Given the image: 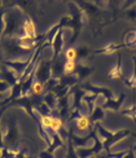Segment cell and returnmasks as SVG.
Instances as JSON below:
<instances>
[{
    "instance_id": "obj_1",
    "label": "cell",
    "mask_w": 136,
    "mask_h": 158,
    "mask_svg": "<svg viewBox=\"0 0 136 158\" xmlns=\"http://www.w3.org/2000/svg\"><path fill=\"white\" fill-rule=\"evenodd\" d=\"M89 119L86 117V116H81L80 118L78 119V122H77V126L78 127L83 130V129H86L89 126Z\"/></svg>"
},
{
    "instance_id": "obj_2",
    "label": "cell",
    "mask_w": 136,
    "mask_h": 158,
    "mask_svg": "<svg viewBox=\"0 0 136 158\" xmlns=\"http://www.w3.org/2000/svg\"><path fill=\"white\" fill-rule=\"evenodd\" d=\"M76 56H77V51L74 48H69L66 52V58L67 60H73L74 61Z\"/></svg>"
},
{
    "instance_id": "obj_3",
    "label": "cell",
    "mask_w": 136,
    "mask_h": 158,
    "mask_svg": "<svg viewBox=\"0 0 136 158\" xmlns=\"http://www.w3.org/2000/svg\"><path fill=\"white\" fill-rule=\"evenodd\" d=\"M52 121H53V117H52L50 115H45L41 119L42 125L45 126V127H51V125L52 123Z\"/></svg>"
},
{
    "instance_id": "obj_4",
    "label": "cell",
    "mask_w": 136,
    "mask_h": 158,
    "mask_svg": "<svg viewBox=\"0 0 136 158\" xmlns=\"http://www.w3.org/2000/svg\"><path fill=\"white\" fill-rule=\"evenodd\" d=\"M61 126H62V121L60 119V118H53V121H52V123L51 125V127L54 131H57L60 128Z\"/></svg>"
},
{
    "instance_id": "obj_5",
    "label": "cell",
    "mask_w": 136,
    "mask_h": 158,
    "mask_svg": "<svg viewBox=\"0 0 136 158\" xmlns=\"http://www.w3.org/2000/svg\"><path fill=\"white\" fill-rule=\"evenodd\" d=\"M75 69V63L73 60H67L65 64V71L66 73H71Z\"/></svg>"
},
{
    "instance_id": "obj_6",
    "label": "cell",
    "mask_w": 136,
    "mask_h": 158,
    "mask_svg": "<svg viewBox=\"0 0 136 158\" xmlns=\"http://www.w3.org/2000/svg\"><path fill=\"white\" fill-rule=\"evenodd\" d=\"M32 89H33L34 93L39 94V93H40L42 91L43 86H42V84H41L40 82H36L35 84L33 85V87H32Z\"/></svg>"
}]
</instances>
